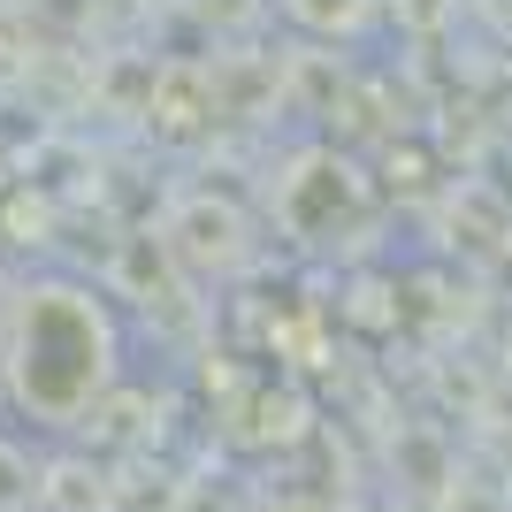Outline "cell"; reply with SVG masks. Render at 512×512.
<instances>
[{
	"instance_id": "6da1fadb",
	"label": "cell",
	"mask_w": 512,
	"mask_h": 512,
	"mask_svg": "<svg viewBox=\"0 0 512 512\" xmlns=\"http://www.w3.org/2000/svg\"><path fill=\"white\" fill-rule=\"evenodd\" d=\"M107 329L92 314V299L77 291H39L23 299V321H16V390L39 398L46 413H69L85 406L107 375Z\"/></svg>"
}]
</instances>
